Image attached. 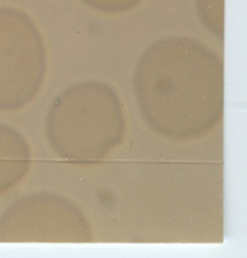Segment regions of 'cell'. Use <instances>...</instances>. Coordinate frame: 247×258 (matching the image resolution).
<instances>
[{
  "label": "cell",
  "instance_id": "3",
  "mask_svg": "<svg viewBox=\"0 0 247 258\" xmlns=\"http://www.w3.org/2000/svg\"><path fill=\"white\" fill-rule=\"evenodd\" d=\"M224 0H196V9L202 24L212 34L222 38L224 29Z\"/></svg>",
  "mask_w": 247,
  "mask_h": 258
},
{
  "label": "cell",
  "instance_id": "1",
  "mask_svg": "<svg viewBox=\"0 0 247 258\" xmlns=\"http://www.w3.org/2000/svg\"><path fill=\"white\" fill-rule=\"evenodd\" d=\"M46 71V47L33 20L19 9L0 8V112L27 106Z\"/></svg>",
  "mask_w": 247,
  "mask_h": 258
},
{
  "label": "cell",
  "instance_id": "4",
  "mask_svg": "<svg viewBox=\"0 0 247 258\" xmlns=\"http://www.w3.org/2000/svg\"><path fill=\"white\" fill-rule=\"evenodd\" d=\"M87 6L104 13H123L132 10L143 0H80Z\"/></svg>",
  "mask_w": 247,
  "mask_h": 258
},
{
  "label": "cell",
  "instance_id": "2",
  "mask_svg": "<svg viewBox=\"0 0 247 258\" xmlns=\"http://www.w3.org/2000/svg\"><path fill=\"white\" fill-rule=\"evenodd\" d=\"M31 153L24 136L0 123V196L15 188L27 174Z\"/></svg>",
  "mask_w": 247,
  "mask_h": 258
}]
</instances>
